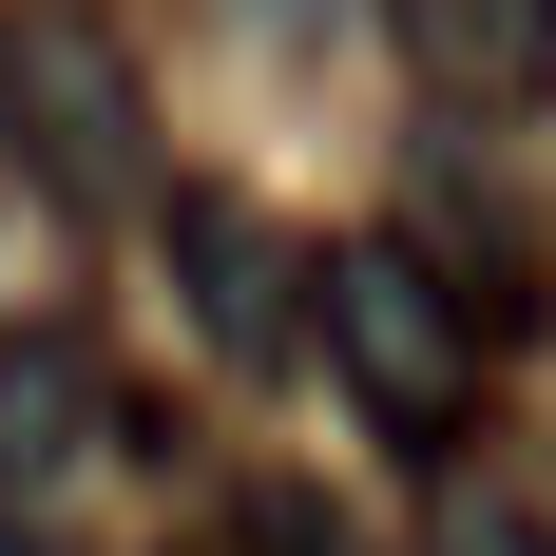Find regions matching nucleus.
<instances>
[{"label":"nucleus","mask_w":556,"mask_h":556,"mask_svg":"<svg viewBox=\"0 0 556 556\" xmlns=\"http://www.w3.org/2000/svg\"><path fill=\"white\" fill-rule=\"evenodd\" d=\"M230 556H365V518L307 500V480H250V500H230Z\"/></svg>","instance_id":"nucleus-6"},{"label":"nucleus","mask_w":556,"mask_h":556,"mask_svg":"<svg viewBox=\"0 0 556 556\" xmlns=\"http://www.w3.org/2000/svg\"><path fill=\"white\" fill-rule=\"evenodd\" d=\"M173 269H192V327L230 345V365H288V327H307V307H288V230L250 212V192H173Z\"/></svg>","instance_id":"nucleus-3"},{"label":"nucleus","mask_w":556,"mask_h":556,"mask_svg":"<svg viewBox=\"0 0 556 556\" xmlns=\"http://www.w3.org/2000/svg\"><path fill=\"white\" fill-rule=\"evenodd\" d=\"M307 288H327V365L384 403L403 442H442L460 403H480V307L442 288V250H422V230H365V250H327Z\"/></svg>","instance_id":"nucleus-2"},{"label":"nucleus","mask_w":556,"mask_h":556,"mask_svg":"<svg viewBox=\"0 0 556 556\" xmlns=\"http://www.w3.org/2000/svg\"><path fill=\"white\" fill-rule=\"evenodd\" d=\"M422 97H480V115H538L556 97V0H384Z\"/></svg>","instance_id":"nucleus-5"},{"label":"nucleus","mask_w":556,"mask_h":556,"mask_svg":"<svg viewBox=\"0 0 556 556\" xmlns=\"http://www.w3.org/2000/svg\"><path fill=\"white\" fill-rule=\"evenodd\" d=\"M97 442H115V365L77 327H20V345H0V518L39 500V480H77Z\"/></svg>","instance_id":"nucleus-4"},{"label":"nucleus","mask_w":556,"mask_h":556,"mask_svg":"<svg viewBox=\"0 0 556 556\" xmlns=\"http://www.w3.org/2000/svg\"><path fill=\"white\" fill-rule=\"evenodd\" d=\"M0 115H20V173H39L58 212H135L154 192V97H135V58L39 0V20H0Z\"/></svg>","instance_id":"nucleus-1"},{"label":"nucleus","mask_w":556,"mask_h":556,"mask_svg":"<svg viewBox=\"0 0 556 556\" xmlns=\"http://www.w3.org/2000/svg\"><path fill=\"white\" fill-rule=\"evenodd\" d=\"M422 556H556V518H538V500H480V480H460V500H442V538H422Z\"/></svg>","instance_id":"nucleus-7"}]
</instances>
